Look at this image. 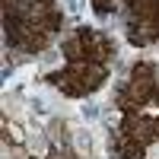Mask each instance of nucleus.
I'll return each mask as SVG.
<instances>
[{
    "label": "nucleus",
    "mask_w": 159,
    "mask_h": 159,
    "mask_svg": "<svg viewBox=\"0 0 159 159\" xmlns=\"http://www.w3.org/2000/svg\"><path fill=\"white\" fill-rule=\"evenodd\" d=\"M25 150H29L32 156H45L48 140H45V134H42V127H29V130H25Z\"/></svg>",
    "instance_id": "f257e3e1"
},
{
    "label": "nucleus",
    "mask_w": 159,
    "mask_h": 159,
    "mask_svg": "<svg viewBox=\"0 0 159 159\" xmlns=\"http://www.w3.org/2000/svg\"><path fill=\"white\" fill-rule=\"evenodd\" d=\"M73 147H76V153L80 156H89V150H92V137H89V130H73Z\"/></svg>",
    "instance_id": "f03ea898"
},
{
    "label": "nucleus",
    "mask_w": 159,
    "mask_h": 159,
    "mask_svg": "<svg viewBox=\"0 0 159 159\" xmlns=\"http://www.w3.org/2000/svg\"><path fill=\"white\" fill-rule=\"evenodd\" d=\"M150 159H159V143H153V147H150V153H147Z\"/></svg>",
    "instance_id": "7ed1b4c3"
},
{
    "label": "nucleus",
    "mask_w": 159,
    "mask_h": 159,
    "mask_svg": "<svg viewBox=\"0 0 159 159\" xmlns=\"http://www.w3.org/2000/svg\"><path fill=\"white\" fill-rule=\"evenodd\" d=\"M156 76H159V67H156Z\"/></svg>",
    "instance_id": "20e7f679"
}]
</instances>
